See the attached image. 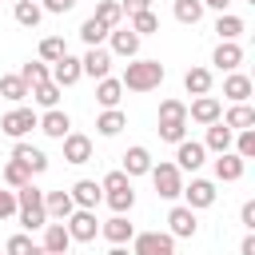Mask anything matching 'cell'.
<instances>
[{"label": "cell", "instance_id": "1", "mask_svg": "<svg viewBox=\"0 0 255 255\" xmlns=\"http://www.w3.org/2000/svg\"><path fill=\"white\" fill-rule=\"evenodd\" d=\"M120 84H124V92H151L163 84V64L159 60H131L124 68Z\"/></svg>", "mask_w": 255, "mask_h": 255}, {"label": "cell", "instance_id": "2", "mask_svg": "<svg viewBox=\"0 0 255 255\" xmlns=\"http://www.w3.org/2000/svg\"><path fill=\"white\" fill-rule=\"evenodd\" d=\"M151 183H155V195L159 199H175L179 191H183V171L175 167V163H151Z\"/></svg>", "mask_w": 255, "mask_h": 255}, {"label": "cell", "instance_id": "3", "mask_svg": "<svg viewBox=\"0 0 255 255\" xmlns=\"http://www.w3.org/2000/svg\"><path fill=\"white\" fill-rule=\"evenodd\" d=\"M131 255H175V239L163 231H139L131 235Z\"/></svg>", "mask_w": 255, "mask_h": 255}, {"label": "cell", "instance_id": "4", "mask_svg": "<svg viewBox=\"0 0 255 255\" xmlns=\"http://www.w3.org/2000/svg\"><path fill=\"white\" fill-rule=\"evenodd\" d=\"M64 227H68V235H72V243H92L96 235H100V223H96V211H84V207H76L68 219H64Z\"/></svg>", "mask_w": 255, "mask_h": 255}, {"label": "cell", "instance_id": "5", "mask_svg": "<svg viewBox=\"0 0 255 255\" xmlns=\"http://www.w3.org/2000/svg\"><path fill=\"white\" fill-rule=\"evenodd\" d=\"M36 124H40V116H36L32 108H12V112L0 120V131H4V135H12V139H24Z\"/></svg>", "mask_w": 255, "mask_h": 255}, {"label": "cell", "instance_id": "6", "mask_svg": "<svg viewBox=\"0 0 255 255\" xmlns=\"http://www.w3.org/2000/svg\"><path fill=\"white\" fill-rule=\"evenodd\" d=\"M179 195H183V207L203 211V207H211V203H215V183H211V179H191Z\"/></svg>", "mask_w": 255, "mask_h": 255}, {"label": "cell", "instance_id": "7", "mask_svg": "<svg viewBox=\"0 0 255 255\" xmlns=\"http://www.w3.org/2000/svg\"><path fill=\"white\" fill-rule=\"evenodd\" d=\"M167 227H171V231H167L171 239H191V235L199 231V219H195V211H191V207H183V203H179V207H171V211H167Z\"/></svg>", "mask_w": 255, "mask_h": 255}, {"label": "cell", "instance_id": "8", "mask_svg": "<svg viewBox=\"0 0 255 255\" xmlns=\"http://www.w3.org/2000/svg\"><path fill=\"white\" fill-rule=\"evenodd\" d=\"M219 116H223V104H219L215 96H195L191 108H187V120H195V124H203V128H211Z\"/></svg>", "mask_w": 255, "mask_h": 255}, {"label": "cell", "instance_id": "9", "mask_svg": "<svg viewBox=\"0 0 255 255\" xmlns=\"http://www.w3.org/2000/svg\"><path fill=\"white\" fill-rule=\"evenodd\" d=\"M203 159H207V147H203V143H195V139L175 143V167H179V171H199Z\"/></svg>", "mask_w": 255, "mask_h": 255}, {"label": "cell", "instance_id": "10", "mask_svg": "<svg viewBox=\"0 0 255 255\" xmlns=\"http://www.w3.org/2000/svg\"><path fill=\"white\" fill-rule=\"evenodd\" d=\"M68 195H72V203H76V207H84V211H96V207H100V199H104V187H100L96 179H76Z\"/></svg>", "mask_w": 255, "mask_h": 255}, {"label": "cell", "instance_id": "11", "mask_svg": "<svg viewBox=\"0 0 255 255\" xmlns=\"http://www.w3.org/2000/svg\"><path fill=\"white\" fill-rule=\"evenodd\" d=\"M80 76H84V68H80L76 56H60L52 64V84L56 88H72V84H80Z\"/></svg>", "mask_w": 255, "mask_h": 255}, {"label": "cell", "instance_id": "12", "mask_svg": "<svg viewBox=\"0 0 255 255\" xmlns=\"http://www.w3.org/2000/svg\"><path fill=\"white\" fill-rule=\"evenodd\" d=\"M12 159L16 163H24L32 175H40V171H48V155L40 151V147H32V143H24V139H16V147H12Z\"/></svg>", "mask_w": 255, "mask_h": 255}, {"label": "cell", "instance_id": "13", "mask_svg": "<svg viewBox=\"0 0 255 255\" xmlns=\"http://www.w3.org/2000/svg\"><path fill=\"white\" fill-rule=\"evenodd\" d=\"M72 211H76V203H72L68 191H44V215H48L52 223H64Z\"/></svg>", "mask_w": 255, "mask_h": 255}, {"label": "cell", "instance_id": "14", "mask_svg": "<svg viewBox=\"0 0 255 255\" xmlns=\"http://www.w3.org/2000/svg\"><path fill=\"white\" fill-rule=\"evenodd\" d=\"M80 68H84V76L104 80V76H108V68H112V52H108V48H88V52H84V60H80Z\"/></svg>", "mask_w": 255, "mask_h": 255}, {"label": "cell", "instance_id": "15", "mask_svg": "<svg viewBox=\"0 0 255 255\" xmlns=\"http://www.w3.org/2000/svg\"><path fill=\"white\" fill-rule=\"evenodd\" d=\"M100 235L112 243V247H124V243H131V235H135V227L124 219V215H112L108 223H100Z\"/></svg>", "mask_w": 255, "mask_h": 255}, {"label": "cell", "instance_id": "16", "mask_svg": "<svg viewBox=\"0 0 255 255\" xmlns=\"http://www.w3.org/2000/svg\"><path fill=\"white\" fill-rule=\"evenodd\" d=\"M108 40H112V52H116V56L135 60V52H139V36H135L131 28H124V24H120V28H112V32H108Z\"/></svg>", "mask_w": 255, "mask_h": 255}, {"label": "cell", "instance_id": "17", "mask_svg": "<svg viewBox=\"0 0 255 255\" xmlns=\"http://www.w3.org/2000/svg\"><path fill=\"white\" fill-rule=\"evenodd\" d=\"M251 92H255L251 76H243V72H227V80H223V96H227L231 104H247Z\"/></svg>", "mask_w": 255, "mask_h": 255}, {"label": "cell", "instance_id": "18", "mask_svg": "<svg viewBox=\"0 0 255 255\" xmlns=\"http://www.w3.org/2000/svg\"><path fill=\"white\" fill-rule=\"evenodd\" d=\"M44 135H52V139H64L68 131H72V120H68V112H60V108H52V112H44L40 116V124H36Z\"/></svg>", "mask_w": 255, "mask_h": 255}, {"label": "cell", "instance_id": "19", "mask_svg": "<svg viewBox=\"0 0 255 255\" xmlns=\"http://www.w3.org/2000/svg\"><path fill=\"white\" fill-rule=\"evenodd\" d=\"M64 159L68 163H88L92 159V139L80 135V131H68L64 135Z\"/></svg>", "mask_w": 255, "mask_h": 255}, {"label": "cell", "instance_id": "20", "mask_svg": "<svg viewBox=\"0 0 255 255\" xmlns=\"http://www.w3.org/2000/svg\"><path fill=\"white\" fill-rule=\"evenodd\" d=\"M120 171H124L128 179H131V175H147V171H151V151H147V147H139V143H135V147H128V151H124V167H120Z\"/></svg>", "mask_w": 255, "mask_h": 255}, {"label": "cell", "instance_id": "21", "mask_svg": "<svg viewBox=\"0 0 255 255\" xmlns=\"http://www.w3.org/2000/svg\"><path fill=\"white\" fill-rule=\"evenodd\" d=\"M44 251L48 255H68L72 251V235H68L64 223H48L44 227Z\"/></svg>", "mask_w": 255, "mask_h": 255}, {"label": "cell", "instance_id": "22", "mask_svg": "<svg viewBox=\"0 0 255 255\" xmlns=\"http://www.w3.org/2000/svg\"><path fill=\"white\" fill-rule=\"evenodd\" d=\"M211 64H215L219 72H235V68L243 64V48H239V44H227V40H219V48L211 52Z\"/></svg>", "mask_w": 255, "mask_h": 255}, {"label": "cell", "instance_id": "23", "mask_svg": "<svg viewBox=\"0 0 255 255\" xmlns=\"http://www.w3.org/2000/svg\"><path fill=\"white\" fill-rule=\"evenodd\" d=\"M243 167H247V159H239L235 151H223V155L215 159V179L235 183V179H243Z\"/></svg>", "mask_w": 255, "mask_h": 255}, {"label": "cell", "instance_id": "24", "mask_svg": "<svg viewBox=\"0 0 255 255\" xmlns=\"http://www.w3.org/2000/svg\"><path fill=\"white\" fill-rule=\"evenodd\" d=\"M231 139H235V131H231V128H223V120H215V124L207 128L203 147H207V151H215V155H223V151H231Z\"/></svg>", "mask_w": 255, "mask_h": 255}, {"label": "cell", "instance_id": "25", "mask_svg": "<svg viewBox=\"0 0 255 255\" xmlns=\"http://www.w3.org/2000/svg\"><path fill=\"white\" fill-rule=\"evenodd\" d=\"M120 100H124V84L112 80V76H104V80L96 84V104H100V108H120Z\"/></svg>", "mask_w": 255, "mask_h": 255}, {"label": "cell", "instance_id": "26", "mask_svg": "<svg viewBox=\"0 0 255 255\" xmlns=\"http://www.w3.org/2000/svg\"><path fill=\"white\" fill-rule=\"evenodd\" d=\"M124 128H128V116H124L120 108H104V112H100V120H96V131H100V135H108V139H112V135H120Z\"/></svg>", "mask_w": 255, "mask_h": 255}, {"label": "cell", "instance_id": "27", "mask_svg": "<svg viewBox=\"0 0 255 255\" xmlns=\"http://www.w3.org/2000/svg\"><path fill=\"white\" fill-rule=\"evenodd\" d=\"M223 120V128H231V131H247V128H255V108H247V104H235L227 116H219Z\"/></svg>", "mask_w": 255, "mask_h": 255}, {"label": "cell", "instance_id": "28", "mask_svg": "<svg viewBox=\"0 0 255 255\" xmlns=\"http://www.w3.org/2000/svg\"><path fill=\"white\" fill-rule=\"evenodd\" d=\"M16 76H20V80L28 84V92H32L36 84H48V80H52V68H48L44 60H28V64H24V68H20Z\"/></svg>", "mask_w": 255, "mask_h": 255}, {"label": "cell", "instance_id": "29", "mask_svg": "<svg viewBox=\"0 0 255 255\" xmlns=\"http://www.w3.org/2000/svg\"><path fill=\"white\" fill-rule=\"evenodd\" d=\"M243 20L239 16H231V12H219V20H215V32H219V40H227V44H235L239 36H243Z\"/></svg>", "mask_w": 255, "mask_h": 255}, {"label": "cell", "instance_id": "30", "mask_svg": "<svg viewBox=\"0 0 255 255\" xmlns=\"http://www.w3.org/2000/svg\"><path fill=\"white\" fill-rule=\"evenodd\" d=\"M40 20H44V8L36 0H16V24L20 28H36Z\"/></svg>", "mask_w": 255, "mask_h": 255}, {"label": "cell", "instance_id": "31", "mask_svg": "<svg viewBox=\"0 0 255 255\" xmlns=\"http://www.w3.org/2000/svg\"><path fill=\"white\" fill-rule=\"evenodd\" d=\"M183 88H187L191 96H207V92H211V72H207V68H187Z\"/></svg>", "mask_w": 255, "mask_h": 255}, {"label": "cell", "instance_id": "32", "mask_svg": "<svg viewBox=\"0 0 255 255\" xmlns=\"http://www.w3.org/2000/svg\"><path fill=\"white\" fill-rule=\"evenodd\" d=\"M80 40H84L88 48H100V44L108 40V28H104V24L96 20V16H88V20L80 24Z\"/></svg>", "mask_w": 255, "mask_h": 255}, {"label": "cell", "instance_id": "33", "mask_svg": "<svg viewBox=\"0 0 255 255\" xmlns=\"http://www.w3.org/2000/svg\"><path fill=\"white\" fill-rule=\"evenodd\" d=\"M16 219H20V227H24V231H44V227H48L44 207H16Z\"/></svg>", "mask_w": 255, "mask_h": 255}, {"label": "cell", "instance_id": "34", "mask_svg": "<svg viewBox=\"0 0 255 255\" xmlns=\"http://www.w3.org/2000/svg\"><path fill=\"white\" fill-rule=\"evenodd\" d=\"M175 20L179 24H199L203 20V0H175Z\"/></svg>", "mask_w": 255, "mask_h": 255}, {"label": "cell", "instance_id": "35", "mask_svg": "<svg viewBox=\"0 0 255 255\" xmlns=\"http://www.w3.org/2000/svg\"><path fill=\"white\" fill-rule=\"evenodd\" d=\"M96 20L112 32V28H120V20H124V8H120V0H104L100 8H96Z\"/></svg>", "mask_w": 255, "mask_h": 255}, {"label": "cell", "instance_id": "36", "mask_svg": "<svg viewBox=\"0 0 255 255\" xmlns=\"http://www.w3.org/2000/svg\"><path fill=\"white\" fill-rule=\"evenodd\" d=\"M60 56H68L64 36H44V40H40V60H44V64H56Z\"/></svg>", "mask_w": 255, "mask_h": 255}, {"label": "cell", "instance_id": "37", "mask_svg": "<svg viewBox=\"0 0 255 255\" xmlns=\"http://www.w3.org/2000/svg\"><path fill=\"white\" fill-rule=\"evenodd\" d=\"M60 92H64V88H56V84L48 80V84H36V88H32L28 96H32V100H36L40 108H48V112H52V108L60 104Z\"/></svg>", "mask_w": 255, "mask_h": 255}, {"label": "cell", "instance_id": "38", "mask_svg": "<svg viewBox=\"0 0 255 255\" xmlns=\"http://www.w3.org/2000/svg\"><path fill=\"white\" fill-rule=\"evenodd\" d=\"M159 124H187V104L183 100H163L159 104Z\"/></svg>", "mask_w": 255, "mask_h": 255}, {"label": "cell", "instance_id": "39", "mask_svg": "<svg viewBox=\"0 0 255 255\" xmlns=\"http://www.w3.org/2000/svg\"><path fill=\"white\" fill-rule=\"evenodd\" d=\"M0 96L12 100V104H20V100H28V84L20 76H0Z\"/></svg>", "mask_w": 255, "mask_h": 255}, {"label": "cell", "instance_id": "40", "mask_svg": "<svg viewBox=\"0 0 255 255\" xmlns=\"http://www.w3.org/2000/svg\"><path fill=\"white\" fill-rule=\"evenodd\" d=\"M128 28H131L135 36H151V32H159V16H155L151 8H147V12H135Z\"/></svg>", "mask_w": 255, "mask_h": 255}, {"label": "cell", "instance_id": "41", "mask_svg": "<svg viewBox=\"0 0 255 255\" xmlns=\"http://www.w3.org/2000/svg\"><path fill=\"white\" fill-rule=\"evenodd\" d=\"M4 183L20 191L24 183H32V171H28L24 163H16V159H8V163H4Z\"/></svg>", "mask_w": 255, "mask_h": 255}, {"label": "cell", "instance_id": "42", "mask_svg": "<svg viewBox=\"0 0 255 255\" xmlns=\"http://www.w3.org/2000/svg\"><path fill=\"white\" fill-rule=\"evenodd\" d=\"M104 199H108V207H112L116 215H124V211L135 207V191H131V187H124V191H108Z\"/></svg>", "mask_w": 255, "mask_h": 255}, {"label": "cell", "instance_id": "43", "mask_svg": "<svg viewBox=\"0 0 255 255\" xmlns=\"http://www.w3.org/2000/svg\"><path fill=\"white\" fill-rule=\"evenodd\" d=\"M231 143H235V155H239V159H251V155H255V128L239 131V135H235Z\"/></svg>", "mask_w": 255, "mask_h": 255}, {"label": "cell", "instance_id": "44", "mask_svg": "<svg viewBox=\"0 0 255 255\" xmlns=\"http://www.w3.org/2000/svg\"><path fill=\"white\" fill-rule=\"evenodd\" d=\"M159 139H167V143H183V139H187V124H159Z\"/></svg>", "mask_w": 255, "mask_h": 255}, {"label": "cell", "instance_id": "45", "mask_svg": "<svg viewBox=\"0 0 255 255\" xmlns=\"http://www.w3.org/2000/svg\"><path fill=\"white\" fill-rule=\"evenodd\" d=\"M32 247H36V243H32L28 235H12V239L4 243V255H32Z\"/></svg>", "mask_w": 255, "mask_h": 255}, {"label": "cell", "instance_id": "46", "mask_svg": "<svg viewBox=\"0 0 255 255\" xmlns=\"http://www.w3.org/2000/svg\"><path fill=\"white\" fill-rule=\"evenodd\" d=\"M100 187H104V191H124V187H131V179H128L124 171H108Z\"/></svg>", "mask_w": 255, "mask_h": 255}, {"label": "cell", "instance_id": "47", "mask_svg": "<svg viewBox=\"0 0 255 255\" xmlns=\"http://www.w3.org/2000/svg\"><path fill=\"white\" fill-rule=\"evenodd\" d=\"M16 215V191H0V223Z\"/></svg>", "mask_w": 255, "mask_h": 255}, {"label": "cell", "instance_id": "48", "mask_svg": "<svg viewBox=\"0 0 255 255\" xmlns=\"http://www.w3.org/2000/svg\"><path fill=\"white\" fill-rule=\"evenodd\" d=\"M239 223H243L247 231H255V199H247V203L239 207Z\"/></svg>", "mask_w": 255, "mask_h": 255}, {"label": "cell", "instance_id": "49", "mask_svg": "<svg viewBox=\"0 0 255 255\" xmlns=\"http://www.w3.org/2000/svg\"><path fill=\"white\" fill-rule=\"evenodd\" d=\"M40 8H44V12H56V16H64V12H72V8H76V0H44Z\"/></svg>", "mask_w": 255, "mask_h": 255}, {"label": "cell", "instance_id": "50", "mask_svg": "<svg viewBox=\"0 0 255 255\" xmlns=\"http://www.w3.org/2000/svg\"><path fill=\"white\" fill-rule=\"evenodd\" d=\"M120 8H124L128 16H135V12H147V8H151V0H120Z\"/></svg>", "mask_w": 255, "mask_h": 255}, {"label": "cell", "instance_id": "51", "mask_svg": "<svg viewBox=\"0 0 255 255\" xmlns=\"http://www.w3.org/2000/svg\"><path fill=\"white\" fill-rule=\"evenodd\" d=\"M239 255H255V231H247V235H243V243H239Z\"/></svg>", "mask_w": 255, "mask_h": 255}, {"label": "cell", "instance_id": "52", "mask_svg": "<svg viewBox=\"0 0 255 255\" xmlns=\"http://www.w3.org/2000/svg\"><path fill=\"white\" fill-rule=\"evenodd\" d=\"M227 4H231V0H203V8H215V12H223Z\"/></svg>", "mask_w": 255, "mask_h": 255}, {"label": "cell", "instance_id": "53", "mask_svg": "<svg viewBox=\"0 0 255 255\" xmlns=\"http://www.w3.org/2000/svg\"><path fill=\"white\" fill-rule=\"evenodd\" d=\"M108 255H131V251H128V247H112Z\"/></svg>", "mask_w": 255, "mask_h": 255}, {"label": "cell", "instance_id": "54", "mask_svg": "<svg viewBox=\"0 0 255 255\" xmlns=\"http://www.w3.org/2000/svg\"><path fill=\"white\" fill-rule=\"evenodd\" d=\"M32 255H48V251H44V247H32Z\"/></svg>", "mask_w": 255, "mask_h": 255}, {"label": "cell", "instance_id": "55", "mask_svg": "<svg viewBox=\"0 0 255 255\" xmlns=\"http://www.w3.org/2000/svg\"><path fill=\"white\" fill-rule=\"evenodd\" d=\"M68 255H76V251H68Z\"/></svg>", "mask_w": 255, "mask_h": 255}, {"label": "cell", "instance_id": "56", "mask_svg": "<svg viewBox=\"0 0 255 255\" xmlns=\"http://www.w3.org/2000/svg\"><path fill=\"white\" fill-rule=\"evenodd\" d=\"M0 255H4V251H0Z\"/></svg>", "mask_w": 255, "mask_h": 255}]
</instances>
